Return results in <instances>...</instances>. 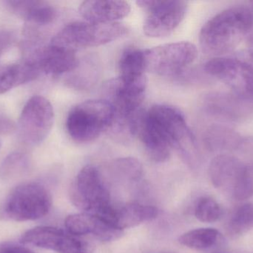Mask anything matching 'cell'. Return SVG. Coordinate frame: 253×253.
Wrapping results in <instances>:
<instances>
[{"label": "cell", "instance_id": "obj_1", "mask_svg": "<svg viewBox=\"0 0 253 253\" xmlns=\"http://www.w3.org/2000/svg\"><path fill=\"white\" fill-rule=\"evenodd\" d=\"M253 25L251 8L230 7L211 18L201 30L199 42L205 53L221 55L236 49L248 35Z\"/></svg>", "mask_w": 253, "mask_h": 253}, {"label": "cell", "instance_id": "obj_2", "mask_svg": "<svg viewBox=\"0 0 253 253\" xmlns=\"http://www.w3.org/2000/svg\"><path fill=\"white\" fill-rule=\"evenodd\" d=\"M114 117V108L106 100L84 101L70 111L66 120L67 131L76 142H92L109 130Z\"/></svg>", "mask_w": 253, "mask_h": 253}, {"label": "cell", "instance_id": "obj_3", "mask_svg": "<svg viewBox=\"0 0 253 253\" xmlns=\"http://www.w3.org/2000/svg\"><path fill=\"white\" fill-rule=\"evenodd\" d=\"M146 112L162 129L172 148L178 150L189 164L196 165L199 161L197 144L182 112L168 105H153Z\"/></svg>", "mask_w": 253, "mask_h": 253}, {"label": "cell", "instance_id": "obj_4", "mask_svg": "<svg viewBox=\"0 0 253 253\" xmlns=\"http://www.w3.org/2000/svg\"><path fill=\"white\" fill-rule=\"evenodd\" d=\"M126 25L120 22L93 23L74 22L64 27L51 41V44L71 50L102 46L118 40L127 34Z\"/></svg>", "mask_w": 253, "mask_h": 253}, {"label": "cell", "instance_id": "obj_5", "mask_svg": "<svg viewBox=\"0 0 253 253\" xmlns=\"http://www.w3.org/2000/svg\"><path fill=\"white\" fill-rule=\"evenodd\" d=\"M51 205V196L45 187L39 183H25L7 196L2 215L15 221H34L45 216Z\"/></svg>", "mask_w": 253, "mask_h": 253}, {"label": "cell", "instance_id": "obj_6", "mask_svg": "<svg viewBox=\"0 0 253 253\" xmlns=\"http://www.w3.org/2000/svg\"><path fill=\"white\" fill-rule=\"evenodd\" d=\"M197 56L196 46L189 42L162 45L144 50L146 71L164 77L178 75Z\"/></svg>", "mask_w": 253, "mask_h": 253}, {"label": "cell", "instance_id": "obj_7", "mask_svg": "<svg viewBox=\"0 0 253 253\" xmlns=\"http://www.w3.org/2000/svg\"><path fill=\"white\" fill-rule=\"evenodd\" d=\"M137 5L147 13L143 30L147 37L162 38L172 34L185 16L187 3L175 0H142Z\"/></svg>", "mask_w": 253, "mask_h": 253}, {"label": "cell", "instance_id": "obj_8", "mask_svg": "<svg viewBox=\"0 0 253 253\" xmlns=\"http://www.w3.org/2000/svg\"><path fill=\"white\" fill-rule=\"evenodd\" d=\"M73 204L86 212H93L111 204V197L102 175L91 165L84 166L79 172L69 189Z\"/></svg>", "mask_w": 253, "mask_h": 253}, {"label": "cell", "instance_id": "obj_9", "mask_svg": "<svg viewBox=\"0 0 253 253\" xmlns=\"http://www.w3.org/2000/svg\"><path fill=\"white\" fill-rule=\"evenodd\" d=\"M53 120L54 112L50 101L44 97H33L25 104L19 117V138L29 145L41 144L50 134Z\"/></svg>", "mask_w": 253, "mask_h": 253}, {"label": "cell", "instance_id": "obj_10", "mask_svg": "<svg viewBox=\"0 0 253 253\" xmlns=\"http://www.w3.org/2000/svg\"><path fill=\"white\" fill-rule=\"evenodd\" d=\"M204 69L234 93L253 98V66L251 64L236 58L218 56L207 62Z\"/></svg>", "mask_w": 253, "mask_h": 253}, {"label": "cell", "instance_id": "obj_11", "mask_svg": "<svg viewBox=\"0 0 253 253\" xmlns=\"http://www.w3.org/2000/svg\"><path fill=\"white\" fill-rule=\"evenodd\" d=\"M202 105L208 114L230 121H240L253 113V98L236 93L209 94Z\"/></svg>", "mask_w": 253, "mask_h": 253}, {"label": "cell", "instance_id": "obj_12", "mask_svg": "<svg viewBox=\"0 0 253 253\" xmlns=\"http://www.w3.org/2000/svg\"><path fill=\"white\" fill-rule=\"evenodd\" d=\"M80 59L76 51L50 43L48 46L37 52L34 62L40 72L49 75H61L71 73L77 68Z\"/></svg>", "mask_w": 253, "mask_h": 253}, {"label": "cell", "instance_id": "obj_13", "mask_svg": "<svg viewBox=\"0 0 253 253\" xmlns=\"http://www.w3.org/2000/svg\"><path fill=\"white\" fill-rule=\"evenodd\" d=\"M246 166V163L234 156L227 154L217 155L210 164L211 182L216 188L232 194Z\"/></svg>", "mask_w": 253, "mask_h": 253}, {"label": "cell", "instance_id": "obj_14", "mask_svg": "<svg viewBox=\"0 0 253 253\" xmlns=\"http://www.w3.org/2000/svg\"><path fill=\"white\" fill-rule=\"evenodd\" d=\"M138 134L152 160L162 163L169 159L172 147L162 129L146 112L141 116Z\"/></svg>", "mask_w": 253, "mask_h": 253}, {"label": "cell", "instance_id": "obj_15", "mask_svg": "<svg viewBox=\"0 0 253 253\" xmlns=\"http://www.w3.org/2000/svg\"><path fill=\"white\" fill-rule=\"evenodd\" d=\"M79 10L87 22L111 23L127 16L130 12V4L126 1L90 0L83 1Z\"/></svg>", "mask_w": 253, "mask_h": 253}, {"label": "cell", "instance_id": "obj_16", "mask_svg": "<svg viewBox=\"0 0 253 253\" xmlns=\"http://www.w3.org/2000/svg\"><path fill=\"white\" fill-rule=\"evenodd\" d=\"M7 8L21 19L31 24L44 26L53 22L57 16L56 9L42 1L22 0L5 1Z\"/></svg>", "mask_w": 253, "mask_h": 253}, {"label": "cell", "instance_id": "obj_17", "mask_svg": "<svg viewBox=\"0 0 253 253\" xmlns=\"http://www.w3.org/2000/svg\"><path fill=\"white\" fill-rule=\"evenodd\" d=\"M40 74L38 67L31 61L0 67V95L34 81Z\"/></svg>", "mask_w": 253, "mask_h": 253}, {"label": "cell", "instance_id": "obj_18", "mask_svg": "<svg viewBox=\"0 0 253 253\" xmlns=\"http://www.w3.org/2000/svg\"><path fill=\"white\" fill-rule=\"evenodd\" d=\"M67 236L68 234L60 229L40 226L25 232L21 238V242L59 253Z\"/></svg>", "mask_w": 253, "mask_h": 253}, {"label": "cell", "instance_id": "obj_19", "mask_svg": "<svg viewBox=\"0 0 253 253\" xmlns=\"http://www.w3.org/2000/svg\"><path fill=\"white\" fill-rule=\"evenodd\" d=\"M204 140L208 150L212 152L231 151L245 143L238 132L221 125L210 126L205 132Z\"/></svg>", "mask_w": 253, "mask_h": 253}, {"label": "cell", "instance_id": "obj_20", "mask_svg": "<svg viewBox=\"0 0 253 253\" xmlns=\"http://www.w3.org/2000/svg\"><path fill=\"white\" fill-rule=\"evenodd\" d=\"M159 215L157 208L139 203H129L117 210L116 225L120 230L131 228L152 221Z\"/></svg>", "mask_w": 253, "mask_h": 253}, {"label": "cell", "instance_id": "obj_21", "mask_svg": "<svg viewBox=\"0 0 253 253\" xmlns=\"http://www.w3.org/2000/svg\"><path fill=\"white\" fill-rule=\"evenodd\" d=\"M65 227L69 234L83 236L93 235L97 238L102 230L103 221L94 214H74L68 215L65 221Z\"/></svg>", "mask_w": 253, "mask_h": 253}, {"label": "cell", "instance_id": "obj_22", "mask_svg": "<svg viewBox=\"0 0 253 253\" xmlns=\"http://www.w3.org/2000/svg\"><path fill=\"white\" fill-rule=\"evenodd\" d=\"M67 83L74 89L84 90L92 87L96 83L99 77V67L98 62L93 59L79 60L77 68L72 71Z\"/></svg>", "mask_w": 253, "mask_h": 253}, {"label": "cell", "instance_id": "obj_23", "mask_svg": "<svg viewBox=\"0 0 253 253\" xmlns=\"http://www.w3.org/2000/svg\"><path fill=\"white\" fill-rule=\"evenodd\" d=\"M222 241L221 233L212 228L190 230L178 239L181 245L195 250H205L215 246Z\"/></svg>", "mask_w": 253, "mask_h": 253}, {"label": "cell", "instance_id": "obj_24", "mask_svg": "<svg viewBox=\"0 0 253 253\" xmlns=\"http://www.w3.org/2000/svg\"><path fill=\"white\" fill-rule=\"evenodd\" d=\"M119 69L120 77L126 78L145 75L144 50L135 47L126 49L120 57Z\"/></svg>", "mask_w": 253, "mask_h": 253}, {"label": "cell", "instance_id": "obj_25", "mask_svg": "<svg viewBox=\"0 0 253 253\" xmlns=\"http://www.w3.org/2000/svg\"><path fill=\"white\" fill-rule=\"evenodd\" d=\"M31 166L29 157L21 152L10 153L0 165V177L4 180L21 176L28 172Z\"/></svg>", "mask_w": 253, "mask_h": 253}, {"label": "cell", "instance_id": "obj_26", "mask_svg": "<svg viewBox=\"0 0 253 253\" xmlns=\"http://www.w3.org/2000/svg\"><path fill=\"white\" fill-rule=\"evenodd\" d=\"M109 169L116 178L128 181H138L144 172L141 163L131 157L116 159L109 165Z\"/></svg>", "mask_w": 253, "mask_h": 253}, {"label": "cell", "instance_id": "obj_27", "mask_svg": "<svg viewBox=\"0 0 253 253\" xmlns=\"http://www.w3.org/2000/svg\"><path fill=\"white\" fill-rule=\"evenodd\" d=\"M253 227V204L245 203L239 206L228 222V231L233 236H240Z\"/></svg>", "mask_w": 253, "mask_h": 253}, {"label": "cell", "instance_id": "obj_28", "mask_svg": "<svg viewBox=\"0 0 253 253\" xmlns=\"http://www.w3.org/2000/svg\"><path fill=\"white\" fill-rule=\"evenodd\" d=\"M222 214L220 205L211 198H202L195 209L196 218L204 223L215 222L221 218Z\"/></svg>", "mask_w": 253, "mask_h": 253}, {"label": "cell", "instance_id": "obj_29", "mask_svg": "<svg viewBox=\"0 0 253 253\" xmlns=\"http://www.w3.org/2000/svg\"><path fill=\"white\" fill-rule=\"evenodd\" d=\"M232 196L237 201H245L253 196V164H247Z\"/></svg>", "mask_w": 253, "mask_h": 253}, {"label": "cell", "instance_id": "obj_30", "mask_svg": "<svg viewBox=\"0 0 253 253\" xmlns=\"http://www.w3.org/2000/svg\"><path fill=\"white\" fill-rule=\"evenodd\" d=\"M93 248L94 247L90 242L68 234L58 253H92Z\"/></svg>", "mask_w": 253, "mask_h": 253}, {"label": "cell", "instance_id": "obj_31", "mask_svg": "<svg viewBox=\"0 0 253 253\" xmlns=\"http://www.w3.org/2000/svg\"><path fill=\"white\" fill-rule=\"evenodd\" d=\"M16 40V34L10 30H0V56L10 49Z\"/></svg>", "mask_w": 253, "mask_h": 253}, {"label": "cell", "instance_id": "obj_32", "mask_svg": "<svg viewBox=\"0 0 253 253\" xmlns=\"http://www.w3.org/2000/svg\"><path fill=\"white\" fill-rule=\"evenodd\" d=\"M16 129V126L11 119L0 114V135H8Z\"/></svg>", "mask_w": 253, "mask_h": 253}, {"label": "cell", "instance_id": "obj_33", "mask_svg": "<svg viewBox=\"0 0 253 253\" xmlns=\"http://www.w3.org/2000/svg\"><path fill=\"white\" fill-rule=\"evenodd\" d=\"M0 253H35L28 248L18 245H5L0 248Z\"/></svg>", "mask_w": 253, "mask_h": 253}, {"label": "cell", "instance_id": "obj_34", "mask_svg": "<svg viewBox=\"0 0 253 253\" xmlns=\"http://www.w3.org/2000/svg\"><path fill=\"white\" fill-rule=\"evenodd\" d=\"M248 51L250 56L253 59V32L248 37Z\"/></svg>", "mask_w": 253, "mask_h": 253}, {"label": "cell", "instance_id": "obj_35", "mask_svg": "<svg viewBox=\"0 0 253 253\" xmlns=\"http://www.w3.org/2000/svg\"><path fill=\"white\" fill-rule=\"evenodd\" d=\"M251 10H252V12H253V1H251Z\"/></svg>", "mask_w": 253, "mask_h": 253}, {"label": "cell", "instance_id": "obj_36", "mask_svg": "<svg viewBox=\"0 0 253 253\" xmlns=\"http://www.w3.org/2000/svg\"><path fill=\"white\" fill-rule=\"evenodd\" d=\"M0 148H1V142H0Z\"/></svg>", "mask_w": 253, "mask_h": 253}]
</instances>
